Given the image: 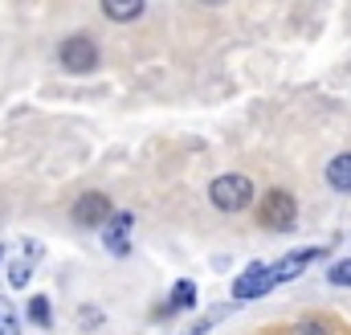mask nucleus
I'll return each instance as SVG.
<instances>
[{
    "label": "nucleus",
    "instance_id": "5",
    "mask_svg": "<svg viewBox=\"0 0 351 335\" xmlns=\"http://www.w3.org/2000/svg\"><path fill=\"white\" fill-rule=\"evenodd\" d=\"M274 286H278V282H274V270H269L265 262H254V266L241 270V278H233V299H237V303H250V299L269 294Z\"/></svg>",
    "mask_w": 351,
    "mask_h": 335
},
{
    "label": "nucleus",
    "instance_id": "6",
    "mask_svg": "<svg viewBox=\"0 0 351 335\" xmlns=\"http://www.w3.org/2000/svg\"><path fill=\"white\" fill-rule=\"evenodd\" d=\"M323 257V250L319 246H311V250H290V253H282L269 270H274V282H294L298 274H306V266H315Z\"/></svg>",
    "mask_w": 351,
    "mask_h": 335
},
{
    "label": "nucleus",
    "instance_id": "3",
    "mask_svg": "<svg viewBox=\"0 0 351 335\" xmlns=\"http://www.w3.org/2000/svg\"><path fill=\"white\" fill-rule=\"evenodd\" d=\"M294 221H298L294 196H290L286 188H269L262 196V225L274 229V233H286V229H294Z\"/></svg>",
    "mask_w": 351,
    "mask_h": 335
},
{
    "label": "nucleus",
    "instance_id": "17",
    "mask_svg": "<svg viewBox=\"0 0 351 335\" xmlns=\"http://www.w3.org/2000/svg\"><path fill=\"white\" fill-rule=\"evenodd\" d=\"M200 4H208V8H217V4H225V0H200Z\"/></svg>",
    "mask_w": 351,
    "mask_h": 335
},
{
    "label": "nucleus",
    "instance_id": "14",
    "mask_svg": "<svg viewBox=\"0 0 351 335\" xmlns=\"http://www.w3.org/2000/svg\"><path fill=\"white\" fill-rule=\"evenodd\" d=\"M4 278H8V286H12V290H21V286H29L33 266H29V262H8V274H4Z\"/></svg>",
    "mask_w": 351,
    "mask_h": 335
},
{
    "label": "nucleus",
    "instance_id": "1",
    "mask_svg": "<svg viewBox=\"0 0 351 335\" xmlns=\"http://www.w3.org/2000/svg\"><path fill=\"white\" fill-rule=\"evenodd\" d=\"M208 200L221 209V213H241L254 205V180L241 176V172H225L208 184Z\"/></svg>",
    "mask_w": 351,
    "mask_h": 335
},
{
    "label": "nucleus",
    "instance_id": "12",
    "mask_svg": "<svg viewBox=\"0 0 351 335\" xmlns=\"http://www.w3.org/2000/svg\"><path fill=\"white\" fill-rule=\"evenodd\" d=\"M286 335H339V332H335L327 319H302V323H294Z\"/></svg>",
    "mask_w": 351,
    "mask_h": 335
},
{
    "label": "nucleus",
    "instance_id": "7",
    "mask_svg": "<svg viewBox=\"0 0 351 335\" xmlns=\"http://www.w3.org/2000/svg\"><path fill=\"white\" fill-rule=\"evenodd\" d=\"M131 229H135V217L131 213H114L110 225L102 229V246L114 253V257H127L131 253Z\"/></svg>",
    "mask_w": 351,
    "mask_h": 335
},
{
    "label": "nucleus",
    "instance_id": "8",
    "mask_svg": "<svg viewBox=\"0 0 351 335\" xmlns=\"http://www.w3.org/2000/svg\"><path fill=\"white\" fill-rule=\"evenodd\" d=\"M98 4H102V16L114 21V25H131V21H139L143 8H147V0H98Z\"/></svg>",
    "mask_w": 351,
    "mask_h": 335
},
{
    "label": "nucleus",
    "instance_id": "13",
    "mask_svg": "<svg viewBox=\"0 0 351 335\" xmlns=\"http://www.w3.org/2000/svg\"><path fill=\"white\" fill-rule=\"evenodd\" d=\"M0 335H21V319H16V311L4 294H0Z\"/></svg>",
    "mask_w": 351,
    "mask_h": 335
},
{
    "label": "nucleus",
    "instance_id": "9",
    "mask_svg": "<svg viewBox=\"0 0 351 335\" xmlns=\"http://www.w3.org/2000/svg\"><path fill=\"white\" fill-rule=\"evenodd\" d=\"M327 188L331 192H351V152H339L331 164H327Z\"/></svg>",
    "mask_w": 351,
    "mask_h": 335
},
{
    "label": "nucleus",
    "instance_id": "16",
    "mask_svg": "<svg viewBox=\"0 0 351 335\" xmlns=\"http://www.w3.org/2000/svg\"><path fill=\"white\" fill-rule=\"evenodd\" d=\"M225 311H229V307H225ZM225 311H217V315H208V319H200L196 327H188V332H184V335H204V332H213V327H217V319H221Z\"/></svg>",
    "mask_w": 351,
    "mask_h": 335
},
{
    "label": "nucleus",
    "instance_id": "4",
    "mask_svg": "<svg viewBox=\"0 0 351 335\" xmlns=\"http://www.w3.org/2000/svg\"><path fill=\"white\" fill-rule=\"evenodd\" d=\"M110 217H114V205L102 192H82L74 200V225H82V229H106Z\"/></svg>",
    "mask_w": 351,
    "mask_h": 335
},
{
    "label": "nucleus",
    "instance_id": "10",
    "mask_svg": "<svg viewBox=\"0 0 351 335\" xmlns=\"http://www.w3.org/2000/svg\"><path fill=\"white\" fill-rule=\"evenodd\" d=\"M196 307V286L188 278H180L172 286V299H168V311H192Z\"/></svg>",
    "mask_w": 351,
    "mask_h": 335
},
{
    "label": "nucleus",
    "instance_id": "2",
    "mask_svg": "<svg viewBox=\"0 0 351 335\" xmlns=\"http://www.w3.org/2000/svg\"><path fill=\"white\" fill-rule=\"evenodd\" d=\"M58 62H62V70L66 74H94L98 70V62H102V54H98V41L90 37V33H74V37H66L62 45H58Z\"/></svg>",
    "mask_w": 351,
    "mask_h": 335
},
{
    "label": "nucleus",
    "instance_id": "15",
    "mask_svg": "<svg viewBox=\"0 0 351 335\" xmlns=\"http://www.w3.org/2000/svg\"><path fill=\"white\" fill-rule=\"evenodd\" d=\"M327 282H331V286H351V262H335V266L327 270Z\"/></svg>",
    "mask_w": 351,
    "mask_h": 335
},
{
    "label": "nucleus",
    "instance_id": "11",
    "mask_svg": "<svg viewBox=\"0 0 351 335\" xmlns=\"http://www.w3.org/2000/svg\"><path fill=\"white\" fill-rule=\"evenodd\" d=\"M29 323H37V327H49L53 323V303L45 294H33L29 299Z\"/></svg>",
    "mask_w": 351,
    "mask_h": 335
}]
</instances>
